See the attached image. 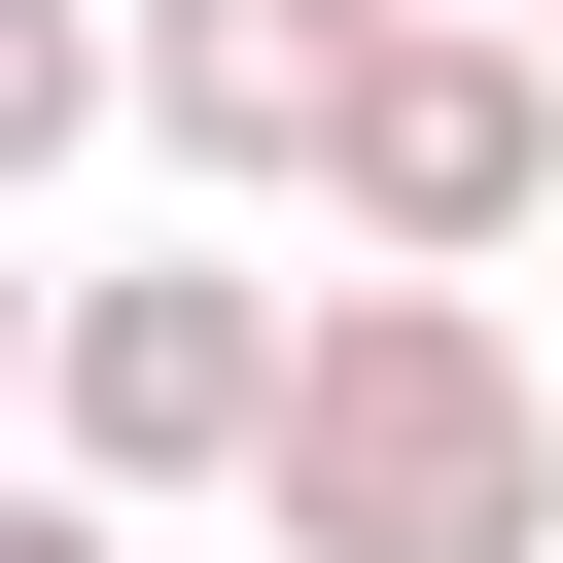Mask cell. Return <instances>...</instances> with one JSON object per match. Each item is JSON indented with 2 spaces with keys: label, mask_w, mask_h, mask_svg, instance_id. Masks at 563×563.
Listing matches in <instances>:
<instances>
[{
  "label": "cell",
  "mask_w": 563,
  "mask_h": 563,
  "mask_svg": "<svg viewBox=\"0 0 563 563\" xmlns=\"http://www.w3.org/2000/svg\"><path fill=\"white\" fill-rule=\"evenodd\" d=\"M282 563H563V387H528V317H493V282H317Z\"/></svg>",
  "instance_id": "1"
},
{
  "label": "cell",
  "mask_w": 563,
  "mask_h": 563,
  "mask_svg": "<svg viewBox=\"0 0 563 563\" xmlns=\"http://www.w3.org/2000/svg\"><path fill=\"white\" fill-rule=\"evenodd\" d=\"M282 387H317V317L211 282V246H70V282H35V422H70V493H282Z\"/></svg>",
  "instance_id": "2"
},
{
  "label": "cell",
  "mask_w": 563,
  "mask_h": 563,
  "mask_svg": "<svg viewBox=\"0 0 563 563\" xmlns=\"http://www.w3.org/2000/svg\"><path fill=\"white\" fill-rule=\"evenodd\" d=\"M317 211H352V282H493V246L563 211V35L387 0V70H352V141H317Z\"/></svg>",
  "instance_id": "3"
},
{
  "label": "cell",
  "mask_w": 563,
  "mask_h": 563,
  "mask_svg": "<svg viewBox=\"0 0 563 563\" xmlns=\"http://www.w3.org/2000/svg\"><path fill=\"white\" fill-rule=\"evenodd\" d=\"M352 70H387V0H141V141L176 176H317Z\"/></svg>",
  "instance_id": "4"
},
{
  "label": "cell",
  "mask_w": 563,
  "mask_h": 563,
  "mask_svg": "<svg viewBox=\"0 0 563 563\" xmlns=\"http://www.w3.org/2000/svg\"><path fill=\"white\" fill-rule=\"evenodd\" d=\"M493 35H563V0H493Z\"/></svg>",
  "instance_id": "5"
}]
</instances>
